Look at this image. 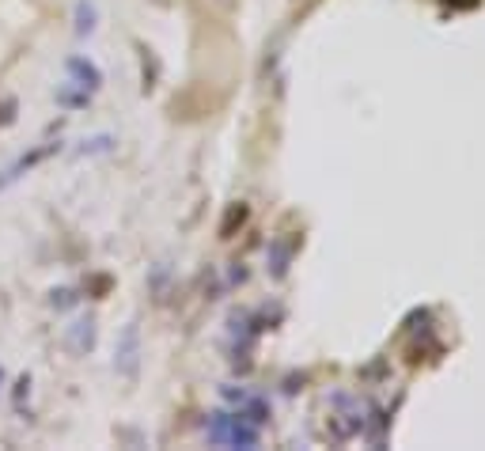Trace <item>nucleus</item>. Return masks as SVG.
Returning <instances> with one entry per match:
<instances>
[{"label": "nucleus", "instance_id": "nucleus-1", "mask_svg": "<svg viewBox=\"0 0 485 451\" xmlns=\"http://www.w3.org/2000/svg\"><path fill=\"white\" fill-rule=\"evenodd\" d=\"M57 148H61V144H38V148H30V152H23V156H19L16 163H8L4 171H0V190L16 186L19 178H23V175H30L38 163H46L49 156H57Z\"/></svg>", "mask_w": 485, "mask_h": 451}, {"label": "nucleus", "instance_id": "nucleus-2", "mask_svg": "<svg viewBox=\"0 0 485 451\" xmlns=\"http://www.w3.org/2000/svg\"><path fill=\"white\" fill-rule=\"evenodd\" d=\"M65 73L73 76L68 84L73 87H84V92H99V84H103V73H99V65L95 61H87V57H65Z\"/></svg>", "mask_w": 485, "mask_h": 451}, {"label": "nucleus", "instance_id": "nucleus-3", "mask_svg": "<svg viewBox=\"0 0 485 451\" xmlns=\"http://www.w3.org/2000/svg\"><path fill=\"white\" fill-rule=\"evenodd\" d=\"M65 345L73 349V353H91V345H95V323L91 319H80L65 330Z\"/></svg>", "mask_w": 485, "mask_h": 451}, {"label": "nucleus", "instance_id": "nucleus-4", "mask_svg": "<svg viewBox=\"0 0 485 451\" xmlns=\"http://www.w3.org/2000/svg\"><path fill=\"white\" fill-rule=\"evenodd\" d=\"M54 99H57V106H65V110H80V106H87L91 103V92H73V84H65V87H57L54 92Z\"/></svg>", "mask_w": 485, "mask_h": 451}, {"label": "nucleus", "instance_id": "nucleus-5", "mask_svg": "<svg viewBox=\"0 0 485 451\" xmlns=\"http://www.w3.org/2000/svg\"><path fill=\"white\" fill-rule=\"evenodd\" d=\"M95 31V4L91 0H80L76 4V35H91Z\"/></svg>", "mask_w": 485, "mask_h": 451}, {"label": "nucleus", "instance_id": "nucleus-6", "mask_svg": "<svg viewBox=\"0 0 485 451\" xmlns=\"http://www.w3.org/2000/svg\"><path fill=\"white\" fill-rule=\"evenodd\" d=\"M16 122V99H4L0 103V125H12Z\"/></svg>", "mask_w": 485, "mask_h": 451}, {"label": "nucleus", "instance_id": "nucleus-7", "mask_svg": "<svg viewBox=\"0 0 485 451\" xmlns=\"http://www.w3.org/2000/svg\"><path fill=\"white\" fill-rule=\"evenodd\" d=\"M23 395H30V376H19V383H16V402H19Z\"/></svg>", "mask_w": 485, "mask_h": 451}, {"label": "nucleus", "instance_id": "nucleus-8", "mask_svg": "<svg viewBox=\"0 0 485 451\" xmlns=\"http://www.w3.org/2000/svg\"><path fill=\"white\" fill-rule=\"evenodd\" d=\"M4 379H8V376H4V364H0V390H4Z\"/></svg>", "mask_w": 485, "mask_h": 451}]
</instances>
